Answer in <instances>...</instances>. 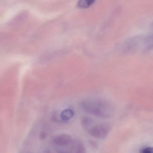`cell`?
I'll use <instances>...</instances> for the list:
<instances>
[{"mask_svg": "<svg viewBox=\"0 0 153 153\" xmlns=\"http://www.w3.org/2000/svg\"><path fill=\"white\" fill-rule=\"evenodd\" d=\"M80 106L86 112L100 118H110L114 113L113 105L107 100L101 98H85L81 101Z\"/></svg>", "mask_w": 153, "mask_h": 153, "instance_id": "obj_1", "label": "cell"}, {"mask_svg": "<svg viewBox=\"0 0 153 153\" xmlns=\"http://www.w3.org/2000/svg\"><path fill=\"white\" fill-rule=\"evenodd\" d=\"M91 136L97 139L104 138L111 131V127L107 123H94L92 122L85 128Z\"/></svg>", "mask_w": 153, "mask_h": 153, "instance_id": "obj_2", "label": "cell"}, {"mask_svg": "<svg viewBox=\"0 0 153 153\" xmlns=\"http://www.w3.org/2000/svg\"><path fill=\"white\" fill-rule=\"evenodd\" d=\"M53 142L55 146L61 147H69L70 152H75V144L71 136L67 134H62L56 136L54 138Z\"/></svg>", "mask_w": 153, "mask_h": 153, "instance_id": "obj_3", "label": "cell"}, {"mask_svg": "<svg viewBox=\"0 0 153 153\" xmlns=\"http://www.w3.org/2000/svg\"><path fill=\"white\" fill-rule=\"evenodd\" d=\"M74 115V112L70 109L64 110L61 114V118L63 121H68L71 119Z\"/></svg>", "mask_w": 153, "mask_h": 153, "instance_id": "obj_4", "label": "cell"}, {"mask_svg": "<svg viewBox=\"0 0 153 153\" xmlns=\"http://www.w3.org/2000/svg\"><path fill=\"white\" fill-rule=\"evenodd\" d=\"M96 0H79L78 7L80 8H86L93 5Z\"/></svg>", "mask_w": 153, "mask_h": 153, "instance_id": "obj_5", "label": "cell"}, {"mask_svg": "<svg viewBox=\"0 0 153 153\" xmlns=\"http://www.w3.org/2000/svg\"><path fill=\"white\" fill-rule=\"evenodd\" d=\"M153 152V148L150 147L145 148L141 149L140 152L143 153H151Z\"/></svg>", "mask_w": 153, "mask_h": 153, "instance_id": "obj_6", "label": "cell"}]
</instances>
